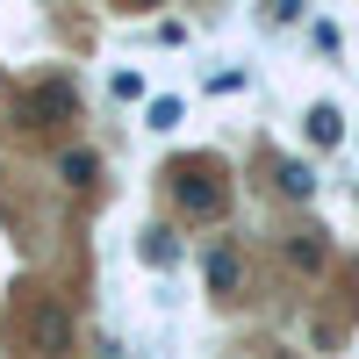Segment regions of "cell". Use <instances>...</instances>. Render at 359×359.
<instances>
[{"instance_id":"2","label":"cell","mask_w":359,"mask_h":359,"mask_svg":"<svg viewBox=\"0 0 359 359\" xmlns=\"http://www.w3.org/2000/svg\"><path fill=\"white\" fill-rule=\"evenodd\" d=\"M72 115H79V94H72L65 79H50V86H36V94L22 101V123H29V130H50V123H72Z\"/></svg>"},{"instance_id":"11","label":"cell","mask_w":359,"mask_h":359,"mask_svg":"<svg viewBox=\"0 0 359 359\" xmlns=\"http://www.w3.org/2000/svg\"><path fill=\"white\" fill-rule=\"evenodd\" d=\"M172 123H180V101L158 94V101H151V130H172Z\"/></svg>"},{"instance_id":"3","label":"cell","mask_w":359,"mask_h":359,"mask_svg":"<svg viewBox=\"0 0 359 359\" xmlns=\"http://www.w3.org/2000/svg\"><path fill=\"white\" fill-rule=\"evenodd\" d=\"M172 194H180V208H187V216H201V223H216V216H223V201H230L208 172H187V165L172 172Z\"/></svg>"},{"instance_id":"5","label":"cell","mask_w":359,"mask_h":359,"mask_svg":"<svg viewBox=\"0 0 359 359\" xmlns=\"http://www.w3.org/2000/svg\"><path fill=\"white\" fill-rule=\"evenodd\" d=\"M302 123H309V144H338V137H345V115H338L331 101H316Z\"/></svg>"},{"instance_id":"7","label":"cell","mask_w":359,"mask_h":359,"mask_svg":"<svg viewBox=\"0 0 359 359\" xmlns=\"http://www.w3.org/2000/svg\"><path fill=\"white\" fill-rule=\"evenodd\" d=\"M280 194H294V201H309V194H316V165H302V158H287V165H280Z\"/></svg>"},{"instance_id":"10","label":"cell","mask_w":359,"mask_h":359,"mask_svg":"<svg viewBox=\"0 0 359 359\" xmlns=\"http://www.w3.org/2000/svg\"><path fill=\"white\" fill-rule=\"evenodd\" d=\"M108 86H115V101H144V72H130V65H123V72H115Z\"/></svg>"},{"instance_id":"4","label":"cell","mask_w":359,"mask_h":359,"mask_svg":"<svg viewBox=\"0 0 359 359\" xmlns=\"http://www.w3.org/2000/svg\"><path fill=\"white\" fill-rule=\"evenodd\" d=\"M201 273H208V287H216V294H230L237 280H245V259H237V245H216V252L201 259Z\"/></svg>"},{"instance_id":"1","label":"cell","mask_w":359,"mask_h":359,"mask_svg":"<svg viewBox=\"0 0 359 359\" xmlns=\"http://www.w3.org/2000/svg\"><path fill=\"white\" fill-rule=\"evenodd\" d=\"M22 352L29 359H65L72 352V309L57 294H29L22 309Z\"/></svg>"},{"instance_id":"8","label":"cell","mask_w":359,"mask_h":359,"mask_svg":"<svg viewBox=\"0 0 359 359\" xmlns=\"http://www.w3.org/2000/svg\"><path fill=\"white\" fill-rule=\"evenodd\" d=\"M287 259H294V266H323V230H302V237H287Z\"/></svg>"},{"instance_id":"6","label":"cell","mask_w":359,"mask_h":359,"mask_svg":"<svg viewBox=\"0 0 359 359\" xmlns=\"http://www.w3.org/2000/svg\"><path fill=\"white\" fill-rule=\"evenodd\" d=\"M57 172H65L72 187H94V180H101V151H86V144H79V151L57 158Z\"/></svg>"},{"instance_id":"9","label":"cell","mask_w":359,"mask_h":359,"mask_svg":"<svg viewBox=\"0 0 359 359\" xmlns=\"http://www.w3.org/2000/svg\"><path fill=\"white\" fill-rule=\"evenodd\" d=\"M172 230H144V259H151V266H172Z\"/></svg>"}]
</instances>
